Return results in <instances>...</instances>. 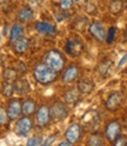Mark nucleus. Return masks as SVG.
Wrapping results in <instances>:
<instances>
[{"mask_svg": "<svg viewBox=\"0 0 127 146\" xmlns=\"http://www.w3.org/2000/svg\"><path fill=\"white\" fill-rule=\"evenodd\" d=\"M84 51V44L80 39H69L65 45V52L71 57H78Z\"/></svg>", "mask_w": 127, "mask_h": 146, "instance_id": "8", "label": "nucleus"}, {"mask_svg": "<svg viewBox=\"0 0 127 146\" xmlns=\"http://www.w3.org/2000/svg\"><path fill=\"white\" fill-rule=\"evenodd\" d=\"M7 114L11 120H14L19 118L21 114V103L18 99H11L7 106Z\"/></svg>", "mask_w": 127, "mask_h": 146, "instance_id": "11", "label": "nucleus"}, {"mask_svg": "<svg viewBox=\"0 0 127 146\" xmlns=\"http://www.w3.org/2000/svg\"><path fill=\"white\" fill-rule=\"evenodd\" d=\"M122 99H124V96H122L121 92H119V91H114V92H112L110 96L107 97L106 102H105L106 110L107 111H111V112L116 111V110L119 108V106L121 105Z\"/></svg>", "mask_w": 127, "mask_h": 146, "instance_id": "7", "label": "nucleus"}, {"mask_svg": "<svg viewBox=\"0 0 127 146\" xmlns=\"http://www.w3.org/2000/svg\"><path fill=\"white\" fill-rule=\"evenodd\" d=\"M73 1L74 0H60L59 1V7L64 11L69 10V8L72 7V5H73Z\"/></svg>", "mask_w": 127, "mask_h": 146, "instance_id": "29", "label": "nucleus"}, {"mask_svg": "<svg viewBox=\"0 0 127 146\" xmlns=\"http://www.w3.org/2000/svg\"><path fill=\"white\" fill-rule=\"evenodd\" d=\"M14 87H15V92L19 93V94H21V96L30 92V84H28V81L25 80V79L15 80Z\"/></svg>", "mask_w": 127, "mask_h": 146, "instance_id": "20", "label": "nucleus"}, {"mask_svg": "<svg viewBox=\"0 0 127 146\" xmlns=\"http://www.w3.org/2000/svg\"><path fill=\"white\" fill-rule=\"evenodd\" d=\"M58 145H59V146H69V145H72V144H71L68 140H66V141H60Z\"/></svg>", "mask_w": 127, "mask_h": 146, "instance_id": "33", "label": "nucleus"}, {"mask_svg": "<svg viewBox=\"0 0 127 146\" xmlns=\"http://www.w3.org/2000/svg\"><path fill=\"white\" fill-rule=\"evenodd\" d=\"M122 7H124V3L121 0H112L110 3V11L113 14H118L122 11Z\"/></svg>", "mask_w": 127, "mask_h": 146, "instance_id": "25", "label": "nucleus"}, {"mask_svg": "<svg viewBox=\"0 0 127 146\" xmlns=\"http://www.w3.org/2000/svg\"><path fill=\"white\" fill-rule=\"evenodd\" d=\"M79 76V68L75 65H69L65 71H64L61 80L62 83H73Z\"/></svg>", "mask_w": 127, "mask_h": 146, "instance_id": "13", "label": "nucleus"}, {"mask_svg": "<svg viewBox=\"0 0 127 146\" xmlns=\"http://www.w3.org/2000/svg\"><path fill=\"white\" fill-rule=\"evenodd\" d=\"M111 66H112V61L110 59H104L101 62H100V65H99L98 67V72H99V74L105 77L108 71L111 70Z\"/></svg>", "mask_w": 127, "mask_h": 146, "instance_id": "23", "label": "nucleus"}, {"mask_svg": "<svg viewBox=\"0 0 127 146\" xmlns=\"http://www.w3.org/2000/svg\"><path fill=\"white\" fill-rule=\"evenodd\" d=\"M115 33H116V29L115 27H110L108 29V31H107V34H106V42L108 44V45H111L113 41H114V39H115Z\"/></svg>", "mask_w": 127, "mask_h": 146, "instance_id": "27", "label": "nucleus"}, {"mask_svg": "<svg viewBox=\"0 0 127 146\" xmlns=\"http://www.w3.org/2000/svg\"><path fill=\"white\" fill-rule=\"evenodd\" d=\"M8 119H10V118H8L7 112L5 111L4 108L0 107V125H6Z\"/></svg>", "mask_w": 127, "mask_h": 146, "instance_id": "30", "label": "nucleus"}, {"mask_svg": "<svg viewBox=\"0 0 127 146\" xmlns=\"http://www.w3.org/2000/svg\"><path fill=\"white\" fill-rule=\"evenodd\" d=\"M50 114H51V120L61 121L68 117V108L64 103L60 102L54 103L50 107Z\"/></svg>", "mask_w": 127, "mask_h": 146, "instance_id": "3", "label": "nucleus"}, {"mask_svg": "<svg viewBox=\"0 0 127 146\" xmlns=\"http://www.w3.org/2000/svg\"><path fill=\"white\" fill-rule=\"evenodd\" d=\"M22 35H24V27L20 24H14L10 31V40L14 42L15 40L20 39Z\"/></svg>", "mask_w": 127, "mask_h": 146, "instance_id": "17", "label": "nucleus"}, {"mask_svg": "<svg viewBox=\"0 0 127 146\" xmlns=\"http://www.w3.org/2000/svg\"><path fill=\"white\" fill-rule=\"evenodd\" d=\"M54 140H56V137H54V135H50V137H47L46 140L42 141V144H44L45 146H48V145H52V144L54 143Z\"/></svg>", "mask_w": 127, "mask_h": 146, "instance_id": "32", "label": "nucleus"}, {"mask_svg": "<svg viewBox=\"0 0 127 146\" xmlns=\"http://www.w3.org/2000/svg\"><path fill=\"white\" fill-rule=\"evenodd\" d=\"M99 121V115L95 111H89L87 112L84 118H83V123L87 126V127H94Z\"/></svg>", "mask_w": 127, "mask_h": 146, "instance_id": "16", "label": "nucleus"}, {"mask_svg": "<svg viewBox=\"0 0 127 146\" xmlns=\"http://www.w3.org/2000/svg\"><path fill=\"white\" fill-rule=\"evenodd\" d=\"M125 145H126V146H127V141H126V143H125Z\"/></svg>", "mask_w": 127, "mask_h": 146, "instance_id": "37", "label": "nucleus"}, {"mask_svg": "<svg viewBox=\"0 0 127 146\" xmlns=\"http://www.w3.org/2000/svg\"><path fill=\"white\" fill-rule=\"evenodd\" d=\"M124 40L125 41H127V30L125 31V33H124Z\"/></svg>", "mask_w": 127, "mask_h": 146, "instance_id": "34", "label": "nucleus"}, {"mask_svg": "<svg viewBox=\"0 0 127 146\" xmlns=\"http://www.w3.org/2000/svg\"><path fill=\"white\" fill-rule=\"evenodd\" d=\"M28 45H30V40L27 38H24L21 36L20 39H18L13 42V48H14V52L18 53V54H22L27 48H28Z\"/></svg>", "mask_w": 127, "mask_h": 146, "instance_id": "15", "label": "nucleus"}, {"mask_svg": "<svg viewBox=\"0 0 127 146\" xmlns=\"http://www.w3.org/2000/svg\"><path fill=\"white\" fill-rule=\"evenodd\" d=\"M14 92H15V87H14L13 81H7L6 80L1 86V93L5 97H12Z\"/></svg>", "mask_w": 127, "mask_h": 146, "instance_id": "22", "label": "nucleus"}, {"mask_svg": "<svg viewBox=\"0 0 127 146\" xmlns=\"http://www.w3.org/2000/svg\"><path fill=\"white\" fill-rule=\"evenodd\" d=\"M17 18H18V20H19L20 23H27V21H30L33 18V11L31 10L28 6L22 7L21 10L18 12Z\"/></svg>", "mask_w": 127, "mask_h": 146, "instance_id": "18", "label": "nucleus"}, {"mask_svg": "<svg viewBox=\"0 0 127 146\" xmlns=\"http://www.w3.org/2000/svg\"><path fill=\"white\" fill-rule=\"evenodd\" d=\"M127 64V53L126 54H124V57L119 60V62H118V68H121V67H124L125 65Z\"/></svg>", "mask_w": 127, "mask_h": 146, "instance_id": "31", "label": "nucleus"}, {"mask_svg": "<svg viewBox=\"0 0 127 146\" xmlns=\"http://www.w3.org/2000/svg\"><path fill=\"white\" fill-rule=\"evenodd\" d=\"M0 38H1V34H0Z\"/></svg>", "mask_w": 127, "mask_h": 146, "instance_id": "38", "label": "nucleus"}, {"mask_svg": "<svg viewBox=\"0 0 127 146\" xmlns=\"http://www.w3.org/2000/svg\"><path fill=\"white\" fill-rule=\"evenodd\" d=\"M32 129H33L32 119L28 115H24L22 118H20V119L17 121L15 133L18 137H27V134L31 132Z\"/></svg>", "mask_w": 127, "mask_h": 146, "instance_id": "5", "label": "nucleus"}, {"mask_svg": "<svg viewBox=\"0 0 127 146\" xmlns=\"http://www.w3.org/2000/svg\"><path fill=\"white\" fill-rule=\"evenodd\" d=\"M42 62H45L51 68L59 72V71H61L64 68V65H65V58H64V56L59 51L51 50L44 56Z\"/></svg>", "mask_w": 127, "mask_h": 146, "instance_id": "2", "label": "nucleus"}, {"mask_svg": "<svg viewBox=\"0 0 127 146\" xmlns=\"http://www.w3.org/2000/svg\"><path fill=\"white\" fill-rule=\"evenodd\" d=\"M35 112V103L31 99H26L24 103H21V113L24 115H32Z\"/></svg>", "mask_w": 127, "mask_h": 146, "instance_id": "19", "label": "nucleus"}, {"mask_svg": "<svg viewBox=\"0 0 127 146\" xmlns=\"http://www.w3.org/2000/svg\"><path fill=\"white\" fill-rule=\"evenodd\" d=\"M125 7H126V10H127V1H126V4H125Z\"/></svg>", "mask_w": 127, "mask_h": 146, "instance_id": "36", "label": "nucleus"}, {"mask_svg": "<svg viewBox=\"0 0 127 146\" xmlns=\"http://www.w3.org/2000/svg\"><path fill=\"white\" fill-rule=\"evenodd\" d=\"M42 139H41V137L39 135H33V137H30L28 139H27V145L28 146H39L42 144Z\"/></svg>", "mask_w": 127, "mask_h": 146, "instance_id": "28", "label": "nucleus"}, {"mask_svg": "<svg viewBox=\"0 0 127 146\" xmlns=\"http://www.w3.org/2000/svg\"><path fill=\"white\" fill-rule=\"evenodd\" d=\"M35 29H37L38 33L41 34V35H54L57 32V27L50 24V23H46V21H39L37 23V25H35Z\"/></svg>", "mask_w": 127, "mask_h": 146, "instance_id": "12", "label": "nucleus"}, {"mask_svg": "<svg viewBox=\"0 0 127 146\" xmlns=\"http://www.w3.org/2000/svg\"><path fill=\"white\" fill-rule=\"evenodd\" d=\"M103 144H104V140L98 133L91 134L87 139V145H89V146H101Z\"/></svg>", "mask_w": 127, "mask_h": 146, "instance_id": "24", "label": "nucleus"}, {"mask_svg": "<svg viewBox=\"0 0 127 146\" xmlns=\"http://www.w3.org/2000/svg\"><path fill=\"white\" fill-rule=\"evenodd\" d=\"M51 120V114H50V107L46 105H41L37 110V114H35V121L39 127L47 126Z\"/></svg>", "mask_w": 127, "mask_h": 146, "instance_id": "9", "label": "nucleus"}, {"mask_svg": "<svg viewBox=\"0 0 127 146\" xmlns=\"http://www.w3.org/2000/svg\"><path fill=\"white\" fill-rule=\"evenodd\" d=\"M17 77H18V73H17V71L14 68H7L4 72V78L7 81H15Z\"/></svg>", "mask_w": 127, "mask_h": 146, "instance_id": "26", "label": "nucleus"}, {"mask_svg": "<svg viewBox=\"0 0 127 146\" xmlns=\"http://www.w3.org/2000/svg\"><path fill=\"white\" fill-rule=\"evenodd\" d=\"M33 76L35 80L41 85H50L58 78V72L51 68L45 62H40L33 70Z\"/></svg>", "mask_w": 127, "mask_h": 146, "instance_id": "1", "label": "nucleus"}, {"mask_svg": "<svg viewBox=\"0 0 127 146\" xmlns=\"http://www.w3.org/2000/svg\"><path fill=\"white\" fill-rule=\"evenodd\" d=\"M64 100H65L66 104H75L79 100V91L74 88L68 90L64 94Z\"/></svg>", "mask_w": 127, "mask_h": 146, "instance_id": "21", "label": "nucleus"}, {"mask_svg": "<svg viewBox=\"0 0 127 146\" xmlns=\"http://www.w3.org/2000/svg\"><path fill=\"white\" fill-rule=\"evenodd\" d=\"M74 1H75V3H84L85 0H74Z\"/></svg>", "mask_w": 127, "mask_h": 146, "instance_id": "35", "label": "nucleus"}, {"mask_svg": "<svg viewBox=\"0 0 127 146\" xmlns=\"http://www.w3.org/2000/svg\"><path fill=\"white\" fill-rule=\"evenodd\" d=\"M95 84L93 83L91 79H81L78 81V85H77V90L79 91L80 94H89L94 91Z\"/></svg>", "mask_w": 127, "mask_h": 146, "instance_id": "14", "label": "nucleus"}, {"mask_svg": "<svg viewBox=\"0 0 127 146\" xmlns=\"http://www.w3.org/2000/svg\"><path fill=\"white\" fill-rule=\"evenodd\" d=\"M121 135V125L118 120H111L108 121L105 126V138L111 144L114 143V140L118 137Z\"/></svg>", "mask_w": 127, "mask_h": 146, "instance_id": "4", "label": "nucleus"}, {"mask_svg": "<svg viewBox=\"0 0 127 146\" xmlns=\"http://www.w3.org/2000/svg\"><path fill=\"white\" fill-rule=\"evenodd\" d=\"M81 138V126L77 123L71 124L65 132V139L68 140L71 144H75Z\"/></svg>", "mask_w": 127, "mask_h": 146, "instance_id": "10", "label": "nucleus"}, {"mask_svg": "<svg viewBox=\"0 0 127 146\" xmlns=\"http://www.w3.org/2000/svg\"><path fill=\"white\" fill-rule=\"evenodd\" d=\"M88 32H89V34L92 35L95 40H98L99 42L106 41V34H107V32H106L105 27L103 26L101 23H99V21L91 23L89 26H88Z\"/></svg>", "mask_w": 127, "mask_h": 146, "instance_id": "6", "label": "nucleus"}]
</instances>
